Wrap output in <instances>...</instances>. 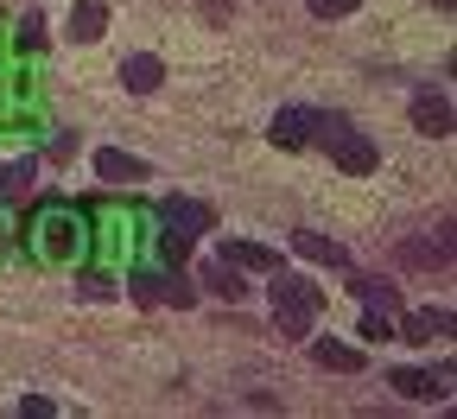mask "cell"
Here are the masks:
<instances>
[{
	"instance_id": "6da1fadb",
	"label": "cell",
	"mask_w": 457,
	"mask_h": 419,
	"mask_svg": "<svg viewBox=\"0 0 457 419\" xmlns=\"http://www.w3.org/2000/svg\"><path fill=\"white\" fill-rule=\"evenodd\" d=\"M267 298H273L279 337H312V324H318V312H324V286H312L305 273H279V267H273Z\"/></svg>"
},
{
	"instance_id": "7a4b0ae2",
	"label": "cell",
	"mask_w": 457,
	"mask_h": 419,
	"mask_svg": "<svg viewBox=\"0 0 457 419\" xmlns=\"http://www.w3.org/2000/svg\"><path fill=\"white\" fill-rule=\"evenodd\" d=\"M159 248H165V261L171 267H179L185 255H191V242H197V235H210L216 229V216H210V204H197V197H165L159 204Z\"/></svg>"
},
{
	"instance_id": "3957f363",
	"label": "cell",
	"mask_w": 457,
	"mask_h": 419,
	"mask_svg": "<svg viewBox=\"0 0 457 419\" xmlns=\"http://www.w3.org/2000/svg\"><path fill=\"white\" fill-rule=\"evenodd\" d=\"M128 292L140 298V306H191V298H197V286L191 280H179V273H134L128 280Z\"/></svg>"
},
{
	"instance_id": "277c9868",
	"label": "cell",
	"mask_w": 457,
	"mask_h": 419,
	"mask_svg": "<svg viewBox=\"0 0 457 419\" xmlns=\"http://www.w3.org/2000/svg\"><path fill=\"white\" fill-rule=\"evenodd\" d=\"M324 153H330V159H337L343 172H350V178H369V172L381 165V153H375V140H369V134H356V128H343V134H337V140H330Z\"/></svg>"
},
{
	"instance_id": "5b68a950",
	"label": "cell",
	"mask_w": 457,
	"mask_h": 419,
	"mask_svg": "<svg viewBox=\"0 0 457 419\" xmlns=\"http://www.w3.org/2000/svg\"><path fill=\"white\" fill-rule=\"evenodd\" d=\"M312 134H318V108H279L273 114V147H312Z\"/></svg>"
},
{
	"instance_id": "8992f818",
	"label": "cell",
	"mask_w": 457,
	"mask_h": 419,
	"mask_svg": "<svg viewBox=\"0 0 457 419\" xmlns=\"http://www.w3.org/2000/svg\"><path fill=\"white\" fill-rule=\"evenodd\" d=\"M96 178H102V185H140V178H146V159H134V153H121V147H102V153H96Z\"/></svg>"
},
{
	"instance_id": "52a82bcc",
	"label": "cell",
	"mask_w": 457,
	"mask_h": 419,
	"mask_svg": "<svg viewBox=\"0 0 457 419\" xmlns=\"http://www.w3.org/2000/svg\"><path fill=\"white\" fill-rule=\"evenodd\" d=\"M312 356H318V369H330V375H362V369H369V356H362L356 343H330V337H318Z\"/></svg>"
},
{
	"instance_id": "ba28073f",
	"label": "cell",
	"mask_w": 457,
	"mask_h": 419,
	"mask_svg": "<svg viewBox=\"0 0 457 419\" xmlns=\"http://www.w3.org/2000/svg\"><path fill=\"white\" fill-rule=\"evenodd\" d=\"M121 83H128V96H153L165 83V64L153 51H134V57H121Z\"/></svg>"
},
{
	"instance_id": "9c48e42d",
	"label": "cell",
	"mask_w": 457,
	"mask_h": 419,
	"mask_svg": "<svg viewBox=\"0 0 457 419\" xmlns=\"http://www.w3.org/2000/svg\"><path fill=\"white\" fill-rule=\"evenodd\" d=\"M413 128H420V134H432V140H445V134H451V102H445L438 89L413 96Z\"/></svg>"
},
{
	"instance_id": "30bf717a",
	"label": "cell",
	"mask_w": 457,
	"mask_h": 419,
	"mask_svg": "<svg viewBox=\"0 0 457 419\" xmlns=\"http://www.w3.org/2000/svg\"><path fill=\"white\" fill-rule=\"evenodd\" d=\"M102 32H108V0H77V7H71V38L96 45Z\"/></svg>"
},
{
	"instance_id": "8fae6325",
	"label": "cell",
	"mask_w": 457,
	"mask_h": 419,
	"mask_svg": "<svg viewBox=\"0 0 457 419\" xmlns=\"http://www.w3.org/2000/svg\"><path fill=\"white\" fill-rule=\"evenodd\" d=\"M222 261L242 267V273H273V267H279V255H273L267 242H222Z\"/></svg>"
},
{
	"instance_id": "7c38bea8",
	"label": "cell",
	"mask_w": 457,
	"mask_h": 419,
	"mask_svg": "<svg viewBox=\"0 0 457 419\" xmlns=\"http://www.w3.org/2000/svg\"><path fill=\"white\" fill-rule=\"evenodd\" d=\"M197 286H204V292H216V298H228V306H236V298L248 292V280H242V267H228L222 255H216V261L204 267V280H197Z\"/></svg>"
},
{
	"instance_id": "4fadbf2b",
	"label": "cell",
	"mask_w": 457,
	"mask_h": 419,
	"mask_svg": "<svg viewBox=\"0 0 457 419\" xmlns=\"http://www.w3.org/2000/svg\"><path fill=\"white\" fill-rule=\"evenodd\" d=\"M400 337H407V343L451 337V312H445V306H432V312H413V318H400Z\"/></svg>"
},
{
	"instance_id": "5bb4252c",
	"label": "cell",
	"mask_w": 457,
	"mask_h": 419,
	"mask_svg": "<svg viewBox=\"0 0 457 419\" xmlns=\"http://www.w3.org/2000/svg\"><path fill=\"white\" fill-rule=\"evenodd\" d=\"M407 261L413 267H451V222L432 235V242H407Z\"/></svg>"
},
{
	"instance_id": "9a60e30c",
	"label": "cell",
	"mask_w": 457,
	"mask_h": 419,
	"mask_svg": "<svg viewBox=\"0 0 457 419\" xmlns=\"http://www.w3.org/2000/svg\"><path fill=\"white\" fill-rule=\"evenodd\" d=\"M293 248H299L305 261H318V267H343V248L330 242V235H312V229H299V235H293Z\"/></svg>"
},
{
	"instance_id": "2e32d148",
	"label": "cell",
	"mask_w": 457,
	"mask_h": 419,
	"mask_svg": "<svg viewBox=\"0 0 457 419\" xmlns=\"http://www.w3.org/2000/svg\"><path fill=\"white\" fill-rule=\"evenodd\" d=\"M356 298H362L369 312H381V318H400V292L387 280H356Z\"/></svg>"
},
{
	"instance_id": "e0dca14e",
	"label": "cell",
	"mask_w": 457,
	"mask_h": 419,
	"mask_svg": "<svg viewBox=\"0 0 457 419\" xmlns=\"http://www.w3.org/2000/svg\"><path fill=\"white\" fill-rule=\"evenodd\" d=\"M32 178H38V159H13V165H0V197H26V191H32Z\"/></svg>"
},
{
	"instance_id": "ac0fdd59",
	"label": "cell",
	"mask_w": 457,
	"mask_h": 419,
	"mask_svg": "<svg viewBox=\"0 0 457 419\" xmlns=\"http://www.w3.org/2000/svg\"><path fill=\"white\" fill-rule=\"evenodd\" d=\"M20 45H26V51L45 45V13H26V20H20Z\"/></svg>"
},
{
	"instance_id": "d6986e66",
	"label": "cell",
	"mask_w": 457,
	"mask_h": 419,
	"mask_svg": "<svg viewBox=\"0 0 457 419\" xmlns=\"http://www.w3.org/2000/svg\"><path fill=\"white\" fill-rule=\"evenodd\" d=\"M356 7H362V0H312L318 20H343V13H356Z\"/></svg>"
},
{
	"instance_id": "ffe728a7",
	"label": "cell",
	"mask_w": 457,
	"mask_h": 419,
	"mask_svg": "<svg viewBox=\"0 0 457 419\" xmlns=\"http://www.w3.org/2000/svg\"><path fill=\"white\" fill-rule=\"evenodd\" d=\"M362 337H369V343H387V337H394V318L369 312V318H362Z\"/></svg>"
},
{
	"instance_id": "44dd1931",
	"label": "cell",
	"mask_w": 457,
	"mask_h": 419,
	"mask_svg": "<svg viewBox=\"0 0 457 419\" xmlns=\"http://www.w3.org/2000/svg\"><path fill=\"white\" fill-rule=\"evenodd\" d=\"M83 298H114V286H108L102 273H89V280H83Z\"/></svg>"
}]
</instances>
